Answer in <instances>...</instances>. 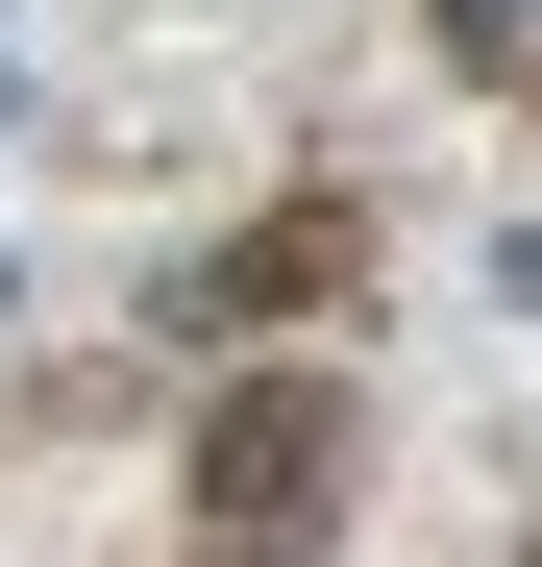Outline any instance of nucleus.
I'll use <instances>...</instances> for the list:
<instances>
[{"label":"nucleus","mask_w":542,"mask_h":567,"mask_svg":"<svg viewBox=\"0 0 542 567\" xmlns=\"http://www.w3.org/2000/svg\"><path fill=\"white\" fill-rule=\"evenodd\" d=\"M321 494H345V395L321 370H247V395L198 420V518L271 567V543H321Z\"/></svg>","instance_id":"f257e3e1"},{"label":"nucleus","mask_w":542,"mask_h":567,"mask_svg":"<svg viewBox=\"0 0 542 567\" xmlns=\"http://www.w3.org/2000/svg\"><path fill=\"white\" fill-rule=\"evenodd\" d=\"M444 50H469V74H518V50H542V0H444Z\"/></svg>","instance_id":"f03ea898"}]
</instances>
